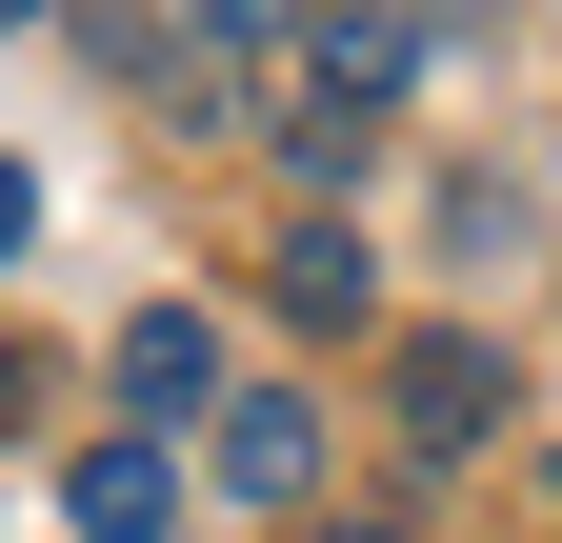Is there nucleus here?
I'll return each instance as SVG.
<instances>
[{
	"instance_id": "f257e3e1",
	"label": "nucleus",
	"mask_w": 562,
	"mask_h": 543,
	"mask_svg": "<svg viewBox=\"0 0 562 543\" xmlns=\"http://www.w3.org/2000/svg\"><path fill=\"white\" fill-rule=\"evenodd\" d=\"M402 81H422V41H402V21H302V60H281V101H302V142H322V162L362 142Z\"/></svg>"
},
{
	"instance_id": "f03ea898",
	"label": "nucleus",
	"mask_w": 562,
	"mask_h": 543,
	"mask_svg": "<svg viewBox=\"0 0 562 543\" xmlns=\"http://www.w3.org/2000/svg\"><path fill=\"white\" fill-rule=\"evenodd\" d=\"M121 402H140V443L222 423V322H201V302H140L121 322Z\"/></svg>"
},
{
	"instance_id": "7ed1b4c3",
	"label": "nucleus",
	"mask_w": 562,
	"mask_h": 543,
	"mask_svg": "<svg viewBox=\"0 0 562 543\" xmlns=\"http://www.w3.org/2000/svg\"><path fill=\"white\" fill-rule=\"evenodd\" d=\"M482 423H503V343H402V443L482 463Z\"/></svg>"
},
{
	"instance_id": "20e7f679",
	"label": "nucleus",
	"mask_w": 562,
	"mask_h": 543,
	"mask_svg": "<svg viewBox=\"0 0 562 543\" xmlns=\"http://www.w3.org/2000/svg\"><path fill=\"white\" fill-rule=\"evenodd\" d=\"M222 484H241V503H302V484H322V402H302V383L222 402Z\"/></svg>"
},
{
	"instance_id": "39448f33",
	"label": "nucleus",
	"mask_w": 562,
	"mask_h": 543,
	"mask_svg": "<svg viewBox=\"0 0 562 543\" xmlns=\"http://www.w3.org/2000/svg\"><path fill=\"white\" fill-rule=\"evenodd\" d=\"M181 523V443H81V543H161Z\"/></svg>"
},
{
	"instance_id": "423d86ee",
	"label": "nucleus",
	"mask_w": 562,
	"mask_h": 543,
	"mask_svg": "<svg viewBox=\"0 0 562 543\" xmlns=\"http://www.w3.org/2000/svg\"><path fill=\"white\" fill-rule=\"evenodd\" d=\"M281 302H302V322H362V242L302 222V242H281Z\"/></svg>"
},
{
	"instance_id": "0eeeda50",
	"label": "nucleus",
	"mask_w": 562,
	"mask_h": 543,
	"mask_svg": "<svg viewBox=\"0 0 562 543\" xmlns=\"http://www.w3.org/2000/svg\"><path fill=\"white\" fill-rule=\"evenodd\" d=\"M181 21H201V41H261V21H281V0H181Z\"/></svg>"
},
{
	"instance_id": "6e6552de",
	"label": "nucleus",
	"mask_w": 562,
	"mask_h": 543,
	"mask_svg": "<svg viewBox=\"0 0 562 543\" xmlns=\"http://www.w3.org/2000/svg\"><path fill=\"white\" fill-rule=\"evenodd\" d=\"M21 242H41V181H21V162H0V262H21Z\"/></svg>"
},
{
	"instance_id": "1a4fd4ad",
	"label": "nucleus",
	"mask_w": 562,
	"mask_h": 543,
	"mask_svg": "<svg viewBox=\"0 0 562 543\" xmlns=\"http://www.w3.org/2000/svg\"><path fill=\"white\" fill-rule=\"evenodd\" d=\"M322 543H402V523H322Z\"/></svg>"
},
{
	"instance_id": "9d476101",
	"label": "nucleus",
	"mask_w": 562,
	"mask_h": 543,
	"mask_svg": "<svg viewBox=\"0 0 562 543\" xmlns=\"http://www.w3.org/2000/svg\"><path fill=\"white\" fill-rule=\"evenodd\" d=\"M21 21H41V0H0V41H21Z\"/></svg>"
},
{
	"instance_id": "9b49d317",
	"label": "nucleus",
	"mask_w": 562,
	"mask_h": 543,
	"mask_svg": "<svg viewBox=\"0 0 562 543\" xmlns=\"http://www.w3.org/2000/svg\"><path fill=\"white\" fill-rule=\"evenodd\" d=\"M0 402H21V343H0Z\"/></svg>"
},
{
	"instance_id": "f8f14e48",
	"label": "nucleus",
	"mask_w": 562,
	"mask_h": 543,
	"mask_svg": "<svg viewBox=\"0 0 562 543\" xmlns=\"http://www.w3.org/2000/svg\"><path fill=\"white\" fill-rule=\"evenodd\" d=\"M542 484H562V463H542Z\"/></svg>"
}]
</instances>
